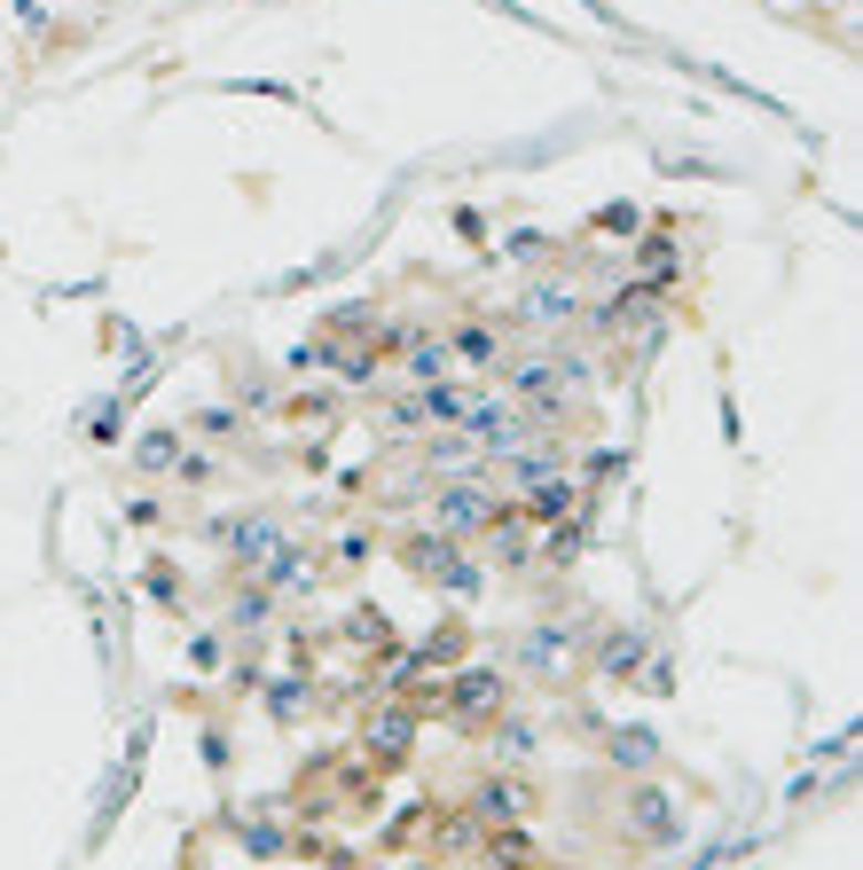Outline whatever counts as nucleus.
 <instances>
[{"instance_id":"4","label":"nucleus","mask_w":863,"mask_h":870,"mask_svg":"<svg viewBox=\"0 0 863 870\" xmlns=\"http://www.w3.org/2000/svg\"><path fill=\"white\" fill-rule=\"evenodd\" d=\"M565 510H573V486H542L534 494V517H565Z\"/></svg>"},{"instance_id":"5","label":"nucleus","mask_w":863,"mask_h":870,"mask_svg":"<svg viewBox=\"0 0 863 870\" xmlns=\"http://www.w3.org/2000/svg\"><path fill=\"white\" fill-rule=\"evenodd\" d=\"M613 745H621V761H628V768H644V761H652V737H613Z\"/></svg>"},{"instance_id":"3","label":"nucleus","mask_w":863,"mask_h":870,"mask_svg":"<svg viewBox=\"0 0 863 870\" xmlns=\"http://www.w3.org/2000/svg\"><path fill=\"white\" fill-rule=\"evenodd\" d=\"M518 808H527V793H510V785H487V793H479V816H487V824H510Z\"/></svg>"},{"instance_id":"2","label":"nucleus","mask_w":863,"mask_h":870,"mask_svg":"<svg viewBox=\"0 0 863 870\" xmlns=\"http://www.w3.org/2000/svg\"><path fill=\"white\" fill-rule=\"evenodd\" d=\"M495 699H502V682H495V674H464V682H456V706H464V714H487Z\"/></svg>"},{"instance_id":"1","label":"nucleus","mask_w":863,"mask_h":870,"mask_svg":"<svg viewBox=\"0 0 863 870\" xmlns=\"http://www.w3.org/2000/svg\"><path fill=\"white\" fill-rule=\"evenodd\" d=\"M487 517H495V510H487V494H479V486H448V494H440V526L471 534V526H487Z\"/></svg>"}]
</instances>
